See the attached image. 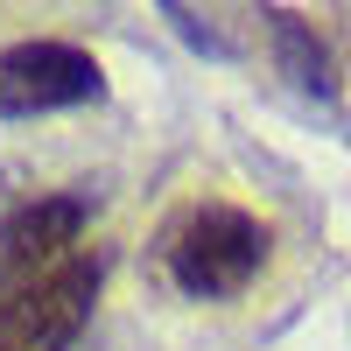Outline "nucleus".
<instances>
[{
	"label": "nucleus",
	"instance_id": "1",
	"mask_svg": "<svg viewBox=\"0 0 351 351\" xmlns=\"http://www.w3.org/2000/svg\"><path fill=\"white\" fill-rule=\"evenodd\" d=\"M267 253H274L267 225L253 211H239V204H225V197L190 204V211L162 232V274H169L176 295H190V302L246 295L260 281V267H267Z\"/></svg>",
	"mask_w": 351,
	"mask_h": 351
},
{
	"label": "nucleus",
	"instance_id": "2",
	"mask_svg": "<svg viewBox=\"0 0 351 351\" xmlns=\"http://www.w3.org/2000/svg\"><path fill=\"white\" fill-rule=\"evenodd\" d=\"M99 288H106V260L99 253H71L43 281L0 295V351H71L84 337V324H92Z\"/></svg>",
	"mask_w": 351,
	"mask_h": 351
},
{
	"label": "nucleus",
	"instance_id": "3",
	"mask_svg": "<svg viewBox=\"0 0 351 351\" xmlns=\"http://www.w3.org/2000/svg\"><path fill=\"white\" fill-rule=\"evenodd\" d=\"M106 99V64L77 43L28 36L0 49V120H36V112H71Z\"/></svg>",
	"mask_w": 351,
	"mask_h": 351
},
{
	"label": "nucleus",
	"instance_id": "4",
	"mask_svg": "<svg viewBox=\"0 0 351 351\" xmlns=\"http://www.w3.org/2000/svg\"><path fill=\"white\" fill-rule=\"evenodd\" d=\"M84 218H92V204L77 190H49V197L14 204V211L0 218V295H14V288L43 281L49 267H64Z\"/></svg>",
	"mask_w": 351,
	"mask_h": 351
},
{
	"label": "nucleus",
	"instance_id": "5",
	"mask_svg": "<svg viewBox=\"0 0 351 351\" xmlns=\"http://www.w3.org/2000/svg\"><path fill=\"white\" fill-rule=\"evenodd\" d=\"M274 43H281V64H288V77H295L302 92H316V99H330V92H337L330 56H324V43L309 36V21H295V14H274Z\"/></svg>",
	"mask_w": 351,
	"mask_h": 351
},
{
	"label": "nucleus",
	"instance_id": "6",
	"mask_svg": "<svg viewBox=\"0 0 351 351\" xmlns=\"http://www.w3.org/2000/svg\"><path fill=\"white\" fill-rule=\"evenodd\" d=\"M169 21H176V28H183V36H190L197 49H211V56H225V36H218V28H204V21H197L190 8H169Z\"/></svg>",
	"mask_w": 351,
	"mask_h": 351
}]
</instances>
